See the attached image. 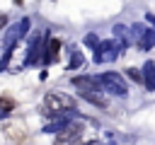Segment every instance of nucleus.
I'll return each instance as SVG.
<instances>
[{"label":"nucleus","instance_id":"1","mask_svg":"<svg viewBox=\"0 0 155 145\" xmlns=\"http://www.w3.org/2000/svg\"><path fill=\"white\" fill-rule=\"evenodd\" d=\"M44 106H46L51 114H61V111H65V109H73L75 102H73L68 94H63V92H48V94L44 97Z\"/></svg>","mask_w":155,"mask_h":145},{"label":"nucleus","instance_id":"5","mask_svg":"<svg viewBox=\"0 0 155 145\" xmlns=\"http://www.w3.org/2000/svg\"><path fill=\"white\" fill-rule=\"evenodd\" d=\"M0 106H2V109H12V106H15V102H12V99H7V97H0Z\"/></svg>","mask_w":155,"mask_h":145},{"label":"nucleus","instance_id":"4","mask_svg":"<svg viewBox=\"0 0 155 145\" xmlns=\"http://www.w3.org/2000/svg\"><path fill=\"white\" fill-rule=\"evenodd\" d=\"M126 75H128V77H131L133 82H143V75H140V72H138L136 68H131V70H126Z\"/></svg>","mask_w":155,"mask_h":145},{"label":"nucleus","instance_id":"7","mask_svg":"<svg viewBox=\"0 0 155 145\" xmlns=\"http://www.w3.org/2000/svg\"><path fill=\"white\" fill-rule=\"evenodd\" d=\"M92 145H102V143H92Z\"/></svg>","mask_w":155,"mask_h":145},{"label":"nucleus","instance_id":"2","mask_svg":"<svg viewBox=\"0 0 155 145\" xmlns=\"http://www.w3.org/2000/svg\"><path fill=\"white\" fill-rule=\"evenodd\" d=\"M75 138H80V130H78V126H70V128H65L63 133H58L56 145H68V143H73Z\"/></svg>","mask_w":155,"mask_h":145},{"label":"nucleus","instance_id":"3","mask_svg":"<svg viewBox=\"0 0 155 145\" xmlns=\"http://www.w3.org/2000/svg\"><path fill=\"white\" fill-rule=\"evenodd\" d=\"M104 85H109L116 94H126V85H124V80H121L119 75H114V72H109V75L104 77Z\"/></svg>","mask_w":155,"mask_h":145},{"label":"nucleus","instance_id":"6","mask_svg":"<svg viewBox=\"0 0 155 145\" xmlns=\"http://www.w3.org/2000/svg\"><path fill=\"white\" fill-rule=\"evenodd\" d=\"M5 22H7V17H5V14H0V27H5Z\"/></svg>","mask_w":155,"mask_h":145}]
</instances>
